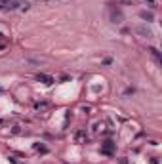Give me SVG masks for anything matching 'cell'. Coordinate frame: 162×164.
<instances>
[{"instance_id": "obj_6", "label": "cell", "mask_w": 162, "mask_h": 164, "mask_svg": "<svg viewBox=\"0 0 162 164\" xmlns=\"http://www.w3.org/2000/svg\"><path fill=\"white\" fill-rule=\"evenodd\" d=\"M141 17L147 21V23H151V21H153V14H147V12H141Z\"/></svg>"}, {"instance_id": "obj_10", "label": "cell", "mask_w": 162, "mask_h": 164, "mask_svg": "<svg viewBox=\"0 0 162 164\" xmlns=\"http://www.w3.org/2000/svg\"><path fill=\"white\" fill-rule=\"evenodd\" d=\"M48 107V103H36V109H38V111H40V109H46Z\"/></svg>"}, {"instance_id": "obj_4", "label": "cell", "mask_w": 162, "mask_h": 164, "mask_svg": "<svg viewBox=\"0 0 162 164\" xmlns=\"http://www.w3.org/2000/svg\"><path fill=\"white\" fill-rule=\"evenodd\" d=\"M135 32H139V35H143V36H147V38H149V36H153V32H151L147 27H137Z\"/></svg>"}, {"instance_id": "obj_3", "label": "cell", "mask_w": 162, "mask_h": 164, "mask_svg": "<svg viewBox=\"0 0 162 164\" xmlns=\"http://www.w3.org/2000/svg\"><path fill=\"white\" fill-rule=\"evenodd\" d=\"M74 139L78 141V143H82V141L88 139V136H86V130H80V132H77V136H74Z\"/></svg>"}, {"instance_id": "obj_8", "label": "cell", "mask_w": 162, "mask_h": 164, "mask_svg": "<svg viewBox=\"0 0 162 164\" xmlns=\"http://www.w3.org/2000/svg\"><path fill=\"white\" fill-rule=\"evenodd\" d=\"M151 53H153V57H155L156 61H160V53H158V50H156V48H151Z\"/></svg>"}, {"instance_id": "obj_2", "label": "cell", "mask_w": 162, "mask_h": 164, "mask_svg": "<svg viewBox=\"0 0 162 164\" xmlns=\"http://www.w3.org/2000/svg\"><path fill=\"white\" fill-rule=\"evenodd\" d=\"M36 78L40 82H44V84H53V82H56V80H53V76H50V74H38Z\"/></svg>"}, {"instance_id": "obj_1", "label": "cell", "mask_w": 162, "mask_h": 164, "mask_svg": "<svg viewBox=\"0 0 162 164\" xmlns=\"http://www.w3.org/2000/svg\"><path fill=\"white\" fill-rule=\"evenodd\" d=\"M114 149H116V143H114V141H111V139H107V141H103V143H101V155L111 157L113 153H114Z\"/></svg>"}, {"instance_id": "obj_7", "label": "cell", "mask_w": 162, "mask_h": 164, "mask_svg": "<svg viewBox=\"0 0 162 164\" xmlns=\"http://www.w3.org/2000/svg\"><path fill=\"white\" fill-rule=\"evenodd\" d=\"M103 126H105L103 122H95V126H93V130H95V132H103V130H105Z\"/></svg>"}, {"instance_id": "obj_9", "label": "cell", "mask_w": 162, "mask_h": 164, "mask_svg": "<svg viewBox=\"0 0 162 164\" xmlns=\"http://www.w3.org/2000/svg\"><path fill=\"white\" fill-rule=\"evenodd\" d=\"M35 149H36V151H40V153H46V151H48V149H46L44 145H36Z\"/></svg>"}, {"instance_id": "obj_5", "label": "cell", "mask_w": 162, "mask_h": 164, "mask_svg": "<svg viewBox=\"0 0 162 164\" xmlns=\"http://www.w3.org/2000/svg\"><path fill=\"white\" fill-rule=\"evenodd\" d=\"M6 46H8V38L4 35H0V50H4Z\"/></svg>"}]
</instances>
